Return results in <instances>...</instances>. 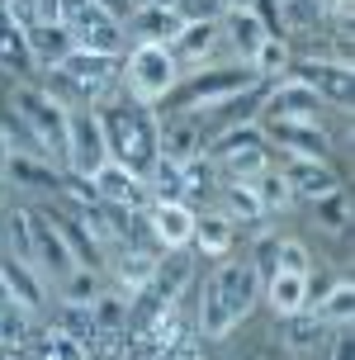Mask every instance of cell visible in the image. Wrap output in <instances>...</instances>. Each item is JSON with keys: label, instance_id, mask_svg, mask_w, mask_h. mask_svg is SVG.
Listing matches in <instances>:
<instances>
[{"label": "cell", "instance_id": "obj_1", "mask_svg": "<svg viewBox=\"0 0 355 360\" xmlns=\"http://www.w3.org/2000/svg\"><path fill=\"white\" fill-rule=\"evenodd\" d=\"M261 304V275L251 261H232L223 256L209 270V280L199 289V337L204 342H223L247 323Z\"/></svg>", "mask_w": 355, "mask_h": 360}, {"label": "cell", "instance_id": "obj_2", "mask_svg": "<svg viewBox=\"0 0 355 360\" xmlns=\"http://www.w3.org/2000/svg\"><path fill=\"white\" fill-rule=\"evenodd\" d=\"M90 109L105 128L109 162H119L124 171L147 180V171L157 166V119H152V109L133 105L128 95H100V100H90Z\"/></svg>", "mask_w": 355, "mask_h": 360}, {"label": "cell", "instance_id": "obj_3", "mask_svg": "<svg viewBox=\"0 0 355 360\" xmlns=\"http://www.w3.org/2000/svg\"><path fill=\"white\" fill-rule=\"evenodd\" d=\"M119 76H124V95L142 109L161 105V100L180 86L176 57H171V48H161V43H133V48L119 57Z\"/></svg>", "mask_w": 355, "mask_h": 360}, {"label": "cell", "instance_id": "obj_4", "mask_svg": "<svg viewBox=\"0 0 355 360\" xmlns=\"http://www.w3.org/2000/svg\"><path fill=\"white\" fill-rule=\"evenodd\" d=\"M251 86H261L256 81V72L251 67H242V62H232V67H204V72H195L185 86H176L171 95H176V114H213L218 105H228V100H237V95H247Z\"/></svg>", "mask_w": 355, "mask_h": 360}, {"label": "cell", "instance_id": "obj_5", "mask_svg": "<svg viewBox=\"0 0 355 360\" xmlns=\"http://www.w3.org/2000/svg\"><path fill=\"white\" fill-rule=\"evenodd\" d=\"M67 34L71 48H86L100 57H124L128 53V29L105 0H67Z\"/></svg>", "mask_w": 355, "mask_h": 360}, {"label": "cell", "instance_id": "obj_6", "mask_svg": "<svg viewBox=\"0 0 355 360\" xmlns=\"http://www.w3.org/2000/svg\"><path fill=\"white\" fill-rule=\"evenodd\" d=\"M204 157L218 166V176H223V180H251L261 166H270L266 162V143H261V128H256V124L213 133L209 143H204Z\"/></svg>", "mask_w": 355, "mask_h": 360}, {"label": "cell", "instance_id": "obj_7", "mask_svg": "<svg viewBox=\"0 0 355 360\" xmlns=\"http://www.w3.org/2000/svg\"><path fill=\"white\" fill-rule=\"evenodd\" d=\"M109 162V147H105V128L95 119V109H67V152H62V166H67L71 180H90L100 166Z\"/></svg>", "mask_w": 355, "mask_h": 360}, {"label": "cell", "instance_id": "obj_8", "mask_svg": "<svg viewBox=\"0 0 355 360\" xmlns=\"http://www.w3.org/2000/svg\"><path fill=\"white\" fill-rule=\"evenodd\" d=\"M24 214H29V247H34V270L48 280V285H57L62 275H67L76 261H71V247L67 237H62V228H57V214L48 209V204H24Z\"/></svg>", "mask_w": 355, "mask_h": 360}, {"label": "cell", "instance_id": "obj_9", "mask_svg": "<svg viewBox=\"0 0 355 360\" xmlns=\"http://www.w3.org/2000/svg\"><path fill=\"white\" fill-rule=\"evenodd\" d=\"M327 119V105L308 86H299L294 76H284L280 86H270L261 95V124H308V128H322Z\"/></svg>", "mask_w": 355, "mask_h": 360}, {"label": "cell", "instance_id": "obj_10", "mask_svg": "<svg viewBox=\"0 0 355 360\" xmlns=\"http://www.w3.org/2000/svg\"><path fill=\"white\" fill-rule=\"evenodd\" d=\"M284 76L308 86L322 105H351V62H341V57H299V62H289Z\"/></svg>", "mask_w": 355, "mask_h": 360}, {"label": "cell", "instance_id": "obj_11", "mask_svg": "<svg viewBox=\"0 0 355 360\" xmlns=\"http://www.w3.org/2000/svg\"><path fill=\"white\" fill-rule=\"evenodd\" d=\"M86 185H90V199H95V204H109V209H128V214H138V209L152 204L147 180L133 176V171H124L119 162H105Z\"/></svg>", "mask_w": 355, "mask_h": 360}, {"label": "cell", "instance_id": "obj_12", "mask_svg": "<svg viewBox=\"0 0 355 360\" xmlns=\"http://www.w3.org/2000/svg\"><path fill=\"white\" fill-rule=\"evenodd\" d=\"M5 185H15V190H24V195H34V199H62L67 171H57V162L38 157V152H10Z\"/></svg>", "mask_w": 355, "mask_h": 360}, {"label": "cell", "instance_id": "obj_13", "mask_svg": "<svg viewBox=\"0 0 355 360\" xmlns=\"http://www.w3.org/2000/svg\"><path fill=\"white\" fill-rule=\"evenodd\" d=\"M204 166L199 162H166V157H157V166L147 171V190H152V199H171V204H190L195 209V199L204 195Z\"/></svg>", "mask_w": 355, "mask_h": 360}, {"label": "cell", "instance_id": "obj_14", "mask_svg": "<svg viewBox=\"0 0 355 360\" xmlns=\"http://www.w3.org/2000/svg\"><path fill=\"white\" fill-rule=\"evenodd\" d=\"M57 72L67 76L86 100H100V95H109V86L119 81V57H100V53H86V48H71Z\"/></svg>", "mask_w": 355, "mask_h": 360}, {"label": "cell", "instance_id": "obj_15", "mask_svg": "<svg viewBox=\"0 0 355 360\" xmlns=\"http://www.w3.org/2000/svg\"><path fill=\"white\" fill-rule=\"evenodd\" d=\"M256 128H261L266 147L289 152V162H327V152H332L322 128H308V124H256Z\"/></svg>", "mask_w": 355, "mask_h": 360}, {"label": "cell", "instance_id": "obj_16", "mask_svg": "<svg viewBox=\"0 0 355 360\" xmlns=\"http://www.w3.org/2000/svg\"><path fill=\"white\" fill-rule=\"evenodd\" d=\"M147 233L157 237L166 252H185L190 237H195V209L171 204V199H152L147 204Z\"/></svg>", "mask_w": 355, "mask_h": 360}, {"label": "cell", "instance_id": "obj_17", "mask_svg": "<svg viewBox=\"0 0 355 360\" xmlns=\"http://www.w3.org/2000/svg\"><path fill=\"white\" fill-rule=\"evenodd\" d=\"M218 38H223L232 53H237V62L247 67L251 53L266 43V19H261V10H223V15H218Z\"/></svg>", "mask_w": 355, "mask_h": 360}, {"label": "cell", "instance_id": "obj_18", "mask_svg": "<svg viewBox=\"0 0 355 360\" xmlns=\"http://www.w3.org/2000/svg\"><path fill=\"white\" fill-rule=\"evenodd\" d=\"M223 38H218V19H195V24H185L180 38L171 43V57H176V67H190V72H204L213 67V48H218Z\"/></svg>", "mask_w": 355, "mask_h": 360}, {"label": "cell", "instance_id": "obj_19", "mask_svg": "<svg viewBox=\"0 0 355 360\" xmlns=\"http://www.w3.org/2000/svg\"><path fill=\"white\" fill-rule=\"evenodd\" d=\"M185 29V19H180L176 5H152V0H142L138 10H133V43H161V48H171Z\"/></svg>", "mask_w": 355, "mask_h": 360}, {"label": "cell", "instance_id": "obj_20", "mask_svg": "<svg viewBox=\"0 0 355 360\" xmlns=\"http://www.w3.org/2000/svg\"><path fill=\"white\" fill-rule=\"evenodd\" d=\"M24 48H29L34 72H57L62 57L71 53V34H67V24H29L24 29Z\"/></svg>", "mask_w": 355, "mask_h": 360}, {"label": "cell", "instance_id": "obj_21", "mask_svg": "<svg viewBox=\"0 0 355 360\" xmlns=\"http://www.w3.org/2000/svg\"><path fill=\"white\" fill-rule=\"evenodd\" d=\"M157 261L161 256L142 252V247H124V252H114V270H109V285L128 294V299H138L142 289L152 285V275H157Z\"/></svg>", "mask_w": 355, "mask_h": 360}, {"label": "cell", "instance_id": "obj_22", "mask_svg": "<svg viewBox=\"0 0 355 360\" xmlns=\"http://www.w3.org/2000/svg\"><path fill=\"white\" fill-rule=\"evenodd\" d=\"M284 180H289L294 199H308V204H318V199L341 190V176L332 171V162H289L284 166Z\"/></svg>", "mask_w": 355, "mask_h": 360}, {"label": "cell", "instance_id": "obj_23", "mask_svg": "<svg viewBox=\"0 0 355 360\" xmlns=\"http://www.w3.org/2000/svg\"><path fill=\"white\" fill-rule=\"evenodd\" d=\"M313 275H289V270H275L270 280H261V294L270 299V308L289 318V313H303V308L313 304V285H308Z\"/></svg>", "mask_w": 355, "mask_h": 360}, {"label": "cell", "instance_id": "obj_24", "mask_svg": "<svg viewBox=\"0 0 355 360\" xmlns=\"http://www.w3.org/2000/svg\"><path fill=\"white\" fill-rule=\"evenodd\" d=\"M327 332H332V327L322 323L313 308H303V313H289V318H284V346H289V356H303V360L318 356L322 342H327Z\"/></svg>", "mask_w": 355, "mask_h": 360}, {"label": "cell", "instance_id": "obj_25", "mask_svg": "<svg viewBox=\"0 0 355 360\" xmlns=\"http://www.w3.org/2000/svg\"><path fill=\"white\" fill-rule=\"evenodd\" d=\"M232 242H237V223L223 214H195V237H190V247H199L204 256H223L232 252Z\"/></svg>", "mask_w": 355, "mask_h": 360}, {"label": "cell", "instance_id": "obj_26", "mask_svg": "<svg viewBox=\"0 0 355 360\" xmlns=\"http://www.w3.org/2000/svg\"><path fill=\"white\" fill-rule=\"evenodd\" d=\"M308 308H313L327 327H351V318H355V289H351V280H332L322 294H313V304H308Z\"/></svg>", "mask_w": 355, "mask_h": 360}, {"label": "cell", "instance_id": "obj_27", "mask_svg": "<svg viewBox=\"0 0 355 360\" xmlns=\"http://www.w3.org/2000/svg\"><path fill=\"white\" fill-rule=\"evenodd\" d=\"M251 195L261 204V214H284V209L294 204V190H289V180H284V166H261V171L251 176Z\"/></svg>", "mask_w": 355, "mask_h": 360}, {"label": "cell", "instance_id": "obj_28", "mask_svg": "<svg viewBox=\"0 0 355 360\" xmlns=\"http://www.w3.org/2000/svg\"><path fill=\"white\" fill-rule=\"evenodd\" d=\"M57 294H62V308H90L105 294V275L100 270H86V266H71L57 280Z\"/></svg>", "mask_w": 355, "mask_h": 360}, {"label": "cell", "instance_id": "obj_29", "mask_svg": "<svg viewBox=\"0 0 355 360\" xmlns=\"http://www.w3.org/2000/svg\"><path fill=\"white\" fill-rule=\"evenodd\" d=\"M218 199H223V218H232V223H261L266 218L256 195H251V180H223Z\"/></svg>", "mask_w": 355, "mask_h": 360}, {"label": "cell", "instance_id": "obj_30", "mask_svg": "<svg viewBox=\"0 0 355 360\" xmlns=\"http://www.w3.org/2000/svg\"><path fill=\"white\" fill-rule=\"evenodd\" d=\"M289 62H294V53H289V38L280 34H266V43L251 53V72H256V81H266V76H284L289 72Z\"/></svg>", "mask_w": 355, "mask_h": 360}, {"label": "cell", "instance_id": "obj_31", "mask_svg": "<svg viewBox=\"0 0 355 360\" xmlns=\"http://www.w3.org/2000/svg\"><path fill=\"white\" fill-rule=\"evenodd\" d=\"M313 223H318L322 233H346L351 228V195L337 190V195H327L313 204Z\"/></svg>", "mask_w": 355, "mask_h": 360}, {"label": "cell", "instance_id": "obj_32", "mask_svg": "<svg viewBox=\"0 0 355 360\" xmlns=\"http://www.w3.org/2000/svg\"><path fill=\"white\" fill-rule=\"evenodd\" d=\"M270 266L289 270V275H313V256H308V247H303L299 237H280L275 252H270ZM275 270H270V275H275Z\"/></svg>", "mask_w": 355, "mask_h": 360}, {"label": "cell", "instance_id": "obj_33", "mask_svg": "<svg viewBox=\"0 0 355 360\" xmlns=\"http://www.w3.org/2000/svg\"><path fill=\"white\" fill-rule=\"evenodd\" d=\"M280 15L284 29L303 34V29H318V19H327V10H322V0H280Z\"/></svg>", "mask_w": 355, "mask_h": 360}, {"label": "cell", "instance_id": "obj_34", "mask_svg": "<svg viewBox=\"0 0 355 360\" xmlns=\"http://www.w3.org/2000/svg\"><path fill=\"white\" fill-rule=\"evenodd\" d=\"M318 356L322 360H351V327H332Z\"/></svg>", "mask_w": 355, "mask_h": 360}, {"label": "cell", "instance_id": "obj_35", "mask_svg": "<svg viewBox=\"0 0 355 360\" xmlns=\"http://www.w3.org/2000/svg\"><path fill=\"white\" fill-rule=\"evenodd\" d=\"M176 10L185 24H195V19H218L223 15V5L218 0H176Z\"/></svg>", "mask_w": 355, "mask_h": 360}, {"label": "cell", "instance_id": "obj_36", "mask_svg": "<svg viewBox=\"0 0 355 360\" xmlns=\"http://www.w3.org/2000/svg\"><path fill=\"white\" fill-rule=\"evenodd\" d=\"M34 24H67V0H34Z\"/></svg>", "mask_w": 355, "mask_h": 360}, {"label": "cell", "instance_id": "obj_37", "mask_svg": "<svg viewBox=\"0 0 355 360\" xmlns=\"http://www.w3.org/2000/svg\"><path fill=\"white\" fill-rule=\"evenodd\" d=\"M218 5H223V10H256L261 0H218Z\"/></svg>", "mask_w": 355, "mask_h": 360}, {"label": "cell", "instance_id": "obj_38", "mask_svg": "<svg viewBox=\"0 0 355 360\" xmlns=\"http://www.w3.org/2000/svg\"><path fill=\"white\" fill-rule=\"evenodd\" d=\"M10 152H15V147H10V138H5V133H0V176H5V162H10Z\"/></svg>", "mask_w": 355, "mask_h": 360}, {"label": "cell", "instance_id": "obj_39", "mask_svg": "<svg viewBox=\"0 0 355 360\" xmlns=\"http://www.w3.org/2000/svg\"><path fill=\"white\" fill-rule=\"evenodd\" d=\"M5 195H10V185H5V176H0V209H5Z\"/></svg>", "mask_w": 355, "mask_h": 360}]
</instances>
